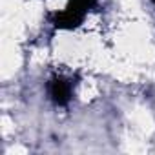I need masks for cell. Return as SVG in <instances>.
<instances>
[{"instance_id":"3957f363","label":"cell","mask_w":155,"mask_h":155,"mask_svg":"<svg viewBox=\"0 0 155 155\" xmlns=\"http://www.w3.org/2000/svg\"><path fill=\"white\" fill-rule=\"evenodd\" d=\"M151 2H153V6H155V0H151Z\"/></svg>"},{"instance_id":"6da1fadb","label":"cell","mask_w":155,"mask_h":155,"mask_svg":"<svg viewBox=\"0 0 155 155\" xmlns=\"http://www.w3.org/2000/svg\"><path fill=\"white\" fill-rule=\"evenodd\" d=\"M99 0H66V6L57 11H49L48 18L55 29H77L82 26L88 15L97 8Z\"/></svg>"},{"instance_id":"7a4b0ae2","label":"cell","mask_w":155,"mask_h":155,"mask_svg":"<svg viewBox=\"0 0 155 155\" xmlns=\"http://www.w3.org/2000/svg\"><path fill=\"white\" fill-rule=\"evenodd\" d=\"M79 84V75L77 73H69V71H53L48 81H46V95L48 101L58 110H68L73 97H75V90Z\"/></svg>"}]
</instances>
